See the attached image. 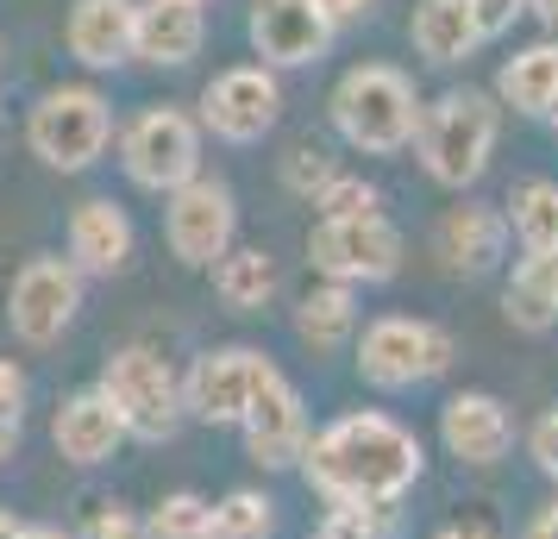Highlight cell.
<instances>
[{"label": "cell", "instance_id": "1", "mask_svg": "<svg viewBox=\"0 0 558 539\" xmlns=\"http://www.w3.org/2000/svg\"><path fill=\"white\" fill-rule=\"evenodd\" d=\"M427 452L396 414L352 408L307 439L302 477L327 509H396L421 483Z\"/></svg>", "mask_w": 558, "mask_h": 539}, {"label": "cell", "instance_id": "2", "mask_svg": "<svg viewBox=\"0 0 558 539\" xmlns=\"http://www.w3.org/2000/svg\"><path fill=\"white\" fill-rule=\"evenodd\" d=\"M496 138H502V107L489 88H446L439 101H421L414 157L439 188H471L489 170Z\"/></svg>", "mask_w": 558, "mask_h": 539}, {"label": "cell", "instance_id": "3", "mask_svg": "<svg viewBox=\"0 0 558 539\" xmlns=\"http://www.w3.org/2000/svg\"><path fill=\"white\" fill-rule=\"evenodd\" d=\"M332 126L339 138L364 157H396L414 145V126H421V95L414 82L396 70V63H357L332 82Z\"/></svg>", "mask_w": 558, "mask_h": 539}, {"label": "cell", "instance_id": "4", "mask_svg": "<svg viewBox=\"0 0 558 539\" xmlns=\"http://www.w3.org/2000/svg\"><path fill=\"white\" fill-rule=\"evenodd\" d=\"M107 395V408L120 414V427H126V439H138V445H163V439L182 433V377L170 370V358L163 352H151V345H120L113 358L101 364V383H95Z\"/></svg>", "mask_w": 558, "mask_h": 539}, {"label": "cell", "instance_id": "5", "mask_svg": "<svg viewBox=\"0 0 558 539\" xmlns=\"http://www.w3.org/2000/svg\"><path fill=\"white\" fill-rule=\"evenodd\" d=\"M458 364V339L439 320H414V314H383L357 333V377L383 395L421 389L433 377H446Z\"/></svg>", "mask_w": 558, "mask_h": 539}, {"label": "cell", "instance_id": "6", "mask_svg": "<svg viewBox=\"0 0 558 539\" xmlns=\"http://www.w3.org/2000/svg\"><path fill=\"white\" fill-rule=\"evenodd\" d=\"M26 145L38 163L76 176V170H88L113 145V107H107L101 88L63 82L51 95H38V107H32V120H26Z\"/></svg>", "mask_w": 558, "mask_h": 539}, {"label": "cell", "instance_id": "7", "mask_svg": "<svg viewBox=\"0 0 558 539\" xmlns=\"http://www.w3.org/2000/svg\"><path fill=\"white\" fill-rule=\"evenodd\" d=\"M120 163L138 188L151 195H177L182 182L202 176V120L189 107H145L126 132H120Z\"/></svg>", "mask_w": 558, "mask_h": 539}, {"label": "cell", "instance_id": "8", "mask_svg": "<svg viewBox=\"0 0 558 539\" xmlns=\"http://www.w3.org/2000/svg\"><path fill=\"white\" fill-rule=\"evenodd\" d=\"M307 264L327 283H389L402 270V226L389 213H357V220H314L307 232Z\"/></svg>", "mask_w": 558, "mask_h": 539}, {"label": "cell", "instance_id": "9", "mask_svg": "<svg viewBox=\"0 0 558 539\" xmlns=\"http://www.w3.org/2000/svg\"><path fill=\"white\" fill-rule=\"evenodd\" d=\"M270 377H277V364L257 345H214L182 377V414L202 420V427H239Z\"/></svg>", "mask_w": 558, "mask_h": 539}, {"label": "cell", "instance_id": "10", "mask_svg": "<svg viewBox=\"0 0 558 539\" xmlns=\"http://www.w3.org/2000/svg\"><path fill=\"white\" fill-rule=\"evenodd\" d=\"M76 308H82V277L70 270V257H51V252L26 257L13 289H7V327L26 345H57L70 333Z\"/></svg>", "mask_w": 558, "mask_h": 539}, {"label": "cell", "instance_id": "11", "mask_svg": "<svg viewBox=\"0 0 558 539\" xmlns=\"http://www.w3.org/2000/svg\"><path fill=\"white\" fill-rule=\"evenodd\" d=\"M232 232H239V207H232V188L214 176L182 182L177 195H170V207H163L170 257L189 264V270H214L232 252Z\"/></svg>", "mask_w": 558, "mask_h": 539}, {"label": "cell", "instance_id": "12", "mask_svg": "<svg viewBox=\"0 0 558 539\" xmlns=\"http://www.w3.org/2000/svg\"><path fill=\"white\" fill-rule=\"evenodd\" d=\"M282 113V82L277 70H264V63H232L220 76L202 88V132L214 138H227V145H257L264 132L277 126Z\"/></svg>", "mask_w": 558, "mask_h": 539}, {"label": "cell", "instance_id": "13", "mask_svg": "<svg viewBox=\"0 0 558 539\" xmlns=\"http://www.w3.org/2000/svg\"><path fill=\"white\" fill-rule=\"evenodd\" d=\"M239 439H245V458L264 464V470H289V464H302L314 427H307L302 389L289 383L282 370L257 389V402L245 408V420H239Z\"/></svg>", "mask_w": 558, "mask_h": 539}, {"label": "cell", "instance_id": "14", "mask_svg": "<svg viewBox=\"0 0 558 539\" xmlns=\"http://www.w3.org/2000/svg\"><path fill=\"white\" fill-rule=\"evenodd\" d=\"M245 32H252V51L264 57V70H307L332 45V26L314 0H252Z\"/></svg>", "mask_w": 558, "mask_h": 539}, {"label": "cell", "instance_id": "15", "mask_svg": "<svg viewBox=\"0 0 558 539\" xmlns=\"http://www.w3.org/2000/svg\"><path fill=\"white\" fill-rule=\"evenodd\" d=\"M439 445L458 464L489 470V464H502L514 452V414L489 389H458V395H446V408H439Z\"/></svg>", "mask_w": 558, "mask_h": 539}, {"label": "cell", "instance_id": "16", "mask_svg": "<svg viewBox=\"0 0 558 539\" xmlns=\"http://www.w3.org/2000/svg\"><path fill=\"white\" fill-rule=\"evenodd\" d=\"M508 252V220L502 207L489 201H464V207H446L439 226H433V257L446 277H489Z\"/></svg>", "mask_w": 558, "mask_h": 539}, {"label": "cell", "instance_id": "17", "mask_svg": "<svg viewBox=\"0 0 558 539\" xmlns=\"http://www.w3.org/2000/svg\"><path fill=\"white\" fill-rule=\"evenodd\" d=\"M207 45V13L195 0H138L132 13V57H145L157 70H182Z\"/></svg>", "mask_w": 558, "mask_h": 539}, {"label": "cell", "instance_id": "18", "mask_svg": "<svg viewBox=\"0 0 558 539\" xmlns=\"http://www.w3.org/2000/svg\"><path fill=\"white\" fill-rule=\"evenodd\" d=\"M132 13H138V0H76L70 26H63L70 57L82 70H120L132 57Z\"/></svg>", "mask_w": 558, "mask_h": 539}, {"label": "cell", "instance_id": "19", "mask_svg": "<svg viewBox=\"0 0 558 539\" xmlns=\"http://www.w3.org/2000/svg\"><path fill=\"white\" fill-rule=\"evenodd\" d=\"M51 439H57V452H63L70 464L95 470V464H107L120 445H126V427H120V414L107 408L101 389H76V395L57 408Z\"/></svg>", "mask_w": 558, "mask_h": 539}, {"label": "cell", "instance_id": "20", "mask_svg": "<svg viewBox=\"0 0 558 539\" xmlns=\"http://www.w3.org/2000/svg\"><path fill=\"white\" fill-rule=\"evenodd\" d=\"M132 257V220L113 201H82L70 213V270L76 277H120Z\"/></svg>", "mask_w": 558, "mask_h": 539}, {"label": "cell", "instance_id": "21", "mask_svg": "<svg viewBox=\"0 0 558 539\" xmlns=\"http://www.w3.org/2000/svg\"><path fill=\"white\" fill-rule=\"evenodd\" d=\"M502 314L514 333H553L558 327V252H521L502 283Z\"/></svg>", "mask_w": 558, "mask_h": 539}, {"label": "cell", "instance_id": "22", "mask_svg": "<svg viewBox=\"0 0 558 539\" xmlns=\"http://www.w3.org/2000/svg\"><path fill=\"white\" fill-rule=\"evenodd\" d=\"M408 38H414V51L439 63V70H452L464 57L483 45L477 32V13H471V0H414V20H408Z\"/></svg>", "mask_w": 558, "mask_h": 539}, {"label": "cell", "instance_id": "23", "mask_svg": "<svg viewBox=\"0 0 558 539\" xmlns=\"http://www.w3.org/2000/svg\"><path fill=\"white\" fill-rule=\"evenodd\" d=\"M558 95V45L553 38H539L527 51H514L502 63V76H496V107H514V113H527V120H546V107Z\"/></svg>", "mask_w": 558, "mask_h": 539}, {"label": "cell", "instance_id": "24", "mask_svg": "<svg viewBox=\"0 0 558 539\" xmlns=\"http://www.w3.org/2000/svg\"><path fill=\"white\" fill-rule=\"evenodd\" d=\"M357 333V295L345 283H320L295 302V339L307 352H339Z\"/></svg>", "mask_w": 558, "mask_h": 539}, {"label": "cell", "instance_id": "25", "mask_svg": "<svg viewBox=\"0 0 558 539\" xmlns=\"http://www.w3.org/2000/svg\"><path fill=\"white\" fill-rule=\"evenodd\" d=\"M214 295H220L232 314L270 308V295H277V264H270V252H264V245H232V252L214 264Z\"/></svg>", "mask_w": 558, "mask_h": 539}, {"label": "cell", "instance_id": "26", "mask_svg": "<svg viewBox=\"0 0 558 539\" xmlns=\"http://www.w3.org/2000/svg\"><path fill=\"white\" fill-rule=\"evenodd\" d=\"M502 220H508V238H521V252H553L558 245V182L527 176L502 201Z\"/></svg>", "mask_w": 558, "mask_h": 539}, {"label": "cell", "instance_id": "27", "mask_svg": "<svg viewBox=\"0 0 558 539\" xmlns=\"http://www.w3.org/2000/svg\"><path fill=\"white\" fill-rule=\"evenodd\" d=\"M277 534V502L264 489H227L207 514V539H270Z\"/></svg>", "mask_w": 558, "mask_h": 539}, {"label": "cell", "instance_id": "28", "mask_svg": "<svg viewBox=\"0 0 558 539\" xmlns=\"http://www.w3.org/2000/svg\"><path fill=\"white\" fill-rule=\"evenodd\" d=\"M207 514L214 502L195 495V489H177V495H163L145 520V539H207Z\"/></svg>", "mask_w": 558, "mask_h": 539}, {"label": "cell", "instance_id": "29", "mask_svg": "<svg viewBox=\"0 0 558 539\" xmlns=\"http://www.w3.org/2000/svg\"><path fill=\"white\" fill-rule=\"evenodd\" d=\"M26 402H32L26 370H20L13 358H0V464L20 452V433H26Z\"/></svg>", "mask_w": 558, "mask_h": 539}, {"label": "cell", "instance_id": "30", "mask_svg": "<svg viewBox=\"0 0 558 539\" xmlns=\"http://www.w3.org/2000/svg\"><path fill=\"white\" fill-rule=\"evenodd\" d=\"M314 207H320V220H357V213H383V195H377V182L339 170V176L314 195Z\"/></svg>", "mask_w": 558, "mask_h": 539}, {"label": "cell", "instance_id": "31", "mask_svg": "<svg viewBox=\"0 0 558 539\" xmlns=\"http://www.w3.org/2000/svg\"><path fill=\"white\" fill-rule=\"evenodd\" d=\"M332 176H339V163H332L320 145H295V151L282 157V188H289V195H302V201H314Z\"/></svg>", "mask_w": 558, "mask_h": 539}, {"label": "cell", "instance_id": "32", "mask_svg": "<svg viewBox=\"0 0 558 539\" xmlns=\"http://www.w3.org/2000/svg\"><path fill=\"white\" fill-rule=\"evenodd\" d=\"M389 534H396L389 509H327L307 539H389Z\"/></svg>", "mask_w": 558, "mask_h": 539}, {"label": "cell", "instance_id": "33", "mask_svg": "<svg viewBox=\"0 0 558 539\" xmlns=\"http://www.w3.org/2000/svg\"><path fill=\"white\" fill-rule=\"evenodd\" d=\"M76 539H145V520H138L126 502L101 495V502H88V514H82Z\"/></svg>", "mask_w": 558, "mask_h": 539}, {"label": "cell", "instance_id": "34", "mask_svg": "<svg viewBox=\"0 0 558 539\" xmlns=\"http://www.w3.org/2000/svg\"><path fill=\"white\" fill-rule=\"evenodd\" d=\"M527 452H533V464H539V477H546V483L558 489V408H546L539 420H533Z\"/></svg>", "mask_w": 558, "mask_h": 539}, {"label": "cell", "instance_id": "35", "mask_svg": "<svg viewBox=\"0 0 558 539\" xmlns=\"http://www.w3.org/2000/svg\"><path fill=\"white\" fill-rule=\"evenodd\" d=\"M433 539H508V527L496 520V514H483V509H471V514H452L446 527Z\"/></svg>", "mask_w": 558, "mask_h": 539}, {"label": "cell", "instance_id": "36", "mask_svg": "<svg viewBox=\"0 0 558 539\" xmlns=\"http://www.w3.org/2000/svg\"><path fill=\"white\" fill-rule=\"evenodd\" d=\"M471 13H477V32L483 38H502L521 13H527V0H471Z\"/></svg>", "mask_w": 558, "mask_h": 539}, {"label": "cell", "instance_id": "37", "mask_svg": "<svg viewBox=\"0 0 558 539\" xmlns=\"http://www.w3.org/2000/svg\"><path fill=\"white\" fill-rule=\"evenodd\" d=\"M320 13H327V26L339 32V26H357V20H371L377 13V0H314Z\"/></svg>", "mask_w": 558, "mask_h": 539}, {"label": "cell", "instance_id": "38", "mask_svg": "<svg viewBox=\"0 0 558 539\" xmlns=\"http://www.w3.org/2000/svg\"><path fill=\"white\" fill-rule=\"evenodd\" d=\"M521 539H558V495H553V502H546L539 514H533L527 534H521Z\"/></svg>", "mask_w": 558, "mask_h": 539}, {"label": "cell", "instance_id": "39", "mask_svg": "<svg viewBox=\"0 0 558 539\" xmlns=\"http://www.w3.org/2000/svg\"><path fill=\"white\" fill-rule=\"evenodd\" d=\"M527 13H533V20H539L546 32H553V38H558V0H527Z\"/></svg>", "mask_w": 558, "mask_h": 539}, {"label": "cell", "instance_id": "40", "mask_svg": "<svg viewBox=\"0 0 558 539\" xmlns=\"http://www.w3.org/2000/svg\"><path fill=\"white\" fill-rule=\"evenodd\" d=\"M20 539H76V534H63V527H51V520H38V527H20Z\"/></svg>", "mask_w": 558, "mask_h": 539}, {"label": "cell", "instance_id": "41", "mask_svg": "<svg viewBox=\"0 0 558 539\" xmlns=\"http://www.w3.org/2000/svg\"><path fill=\"white\" fill-rule=\"evenodd\" d=\"M20 527L26 520H13V509H0V539H20Z\"/></svg>", "mask_w": 558, "mask_h": 539}, {"label": "cell", "instance_id": "42", "mask_svg": "<svg viewBox=\"0 0 558 539\" xmlns=\"http://www.w3.org/2000/svg\"><path fill=\"white\" fill-rule=\"evenodd\" d=\"M546 120H553V132H558V95H553V107H546Z\"/></svg>", "mask_w": 558, "mask_h": 539}, {"label": "cell", "instance_id": "43", "mask_svg": "<svg viewBox=\"0 0 558 539\" xmlns=\"http://www.w3.org/2000/svg\"><path fill=\"white\" fill-rule=\"evenodd\" d=\"M195 7H202V0H195Z\"/></svg>", "mask_w": 558, "mask_h": 539}, {"label": "cell", "instance_id": "44", "mask_svg": "<svg viewBox=\"0 0 558 539\" xmlns=\"http://www.w3.org/2000/svg\"><path fill=\"white\" fill-rule=\"evenodd\" d=\"M553 252H558V245H553Z\"/></svg>", "mask_w": 558, "mask_h": 539}]
</instances>
